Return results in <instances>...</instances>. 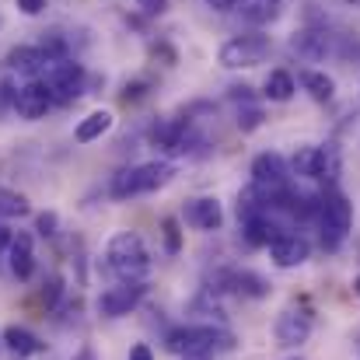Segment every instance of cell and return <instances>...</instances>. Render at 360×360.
<instances>
[{
	"label": "cell",
	"mask_w": 360,
	"mask_h": 360,
	"mask_svg": "<svg viewBox=\"0 0 360 360\" xmlns=\"http://www.w3.org/2000/svg\"><path fill=\"white\" fill-rule=\"evenodd\" d=\"M231 98H241V102H248V98H252V88H248V84H235V88H231Z\"/></svg>",
	"instance_id": "836d02e7"
},
{
	"label": "cell",
	"mask_w": 360,
	"mask_h": 360,
	"mask_svg": "<svg viewBox=\"0 0 360 360\" xmlns=\"http://www.w3.org/2000/svg\"><path fill=\"white\" fill-rule=\"evenodd\" d=\"M161 235H165V248H168L172 255L182 252V231H179V221H175V217H165V221H161Z\"/></svg>",
	"instance_id": "d4e9b609"
},
{
	"label": "cell",
	"mask_w": 360,
	"mask_h": 360,
	"mask_svg": "<svg viewBox=\"0 0 360 360\" xmlns=\"http://www.w3.org/2000/svg\"><path fill=\"white\" fill-rule=\"evenodd\" d=\"M14 95H18L14 84H11V81H0V105H11V109H14Z\"/></svg>",
	"instance_id": "4dcf8cb0"
},
{
	"label": "cell",
	"mask_w": 360,
	"mask_h": 360,
	"mask_svg": "<svg viewBox=\"0 0 360 360\" xmlns=\"http://www.w3.org/2000/svg\"><path fill=\"white\" fill-rule=\"evenodd\" d=\"M14 4H18V11L28 14V18H35V14L46 11V0H14Z\"/></svg>",
	"instance_id": "f1b7e54d"
},
{
	"label": "cell",
	"mask_w": 360,
	"mask_h": 360,
	"mask_svg": "<svg viewBox=\"0 0 360 360\" xmlns=\"http://www.w3.org/2000/svg\"><path fill=\"white\" fill-rule=\"evenodd\" d=\"M259 126H262V109L248 105V109H241L238 112V129L241 133H252V129H259Z\"/></svg>",
	"instance_id": "4316f807"
},
{
	"label": "cell",
	"mask_w": 360,
	"mask_h": 360,
	"mask_svg": "<svg viewBox=\"0 0 360 360\" xmlns=\"http://www.w3.org/2000/svg\"><path fill=\"white\" fill-rule=\"evenodd\" d=\"M290 360H301V357H290Z\"/></svg>",
	"instance_id": "74e56055"
},
{
	"label": "cell",
	"mask_w": 360,
	"mask_h": 360,
	"mask_svg": "<svg viewBox=\"0 0 360 360\" xmlns=\"http://www.w3.org/2000/svg\"><path fill=\"white\" fill-rule=\"evenodd\" d=\"M7 255H11V273L18 280H32V273H35V252H32V235L28 231H18L11 238Z\"/></svg>",
	"instance_id": "2e32d148"
},
{
	"label": "cell",
	"mask_w": 360,
	"mask_h": 360,
	"mask_svg": "<svg viewBox=\"0 0 360 360\" xmlns=\"http://www.w3.org/2000/svg\"><path fill=\"white\" fill-rule=\"evenodd\" d=\"M105 266L120 280H143L150 273V252L136 231H120L105 245Z\"/></svg>",
	"instance_id": "6da1fadb"
},
{
	"label": "cell",
	"mask_w": 360,
	"mask_h": 360,
	"mask_svg": "<svg viewBox=\"0 0 360 360\" xmlns=\"http://www.w3.org/2000/svg\"><path fill=\"white\" fill-rule=\"evenodd\" d=\"M11 238H14V231L0 221V252H4V248H11Z\"/></svg>",
	"instance_id": "d6a6232c"
},
{
	"label": "cell",
	"mask_w": 360,
	"mask_h": 360,
	"mask_svg": "<svg viewBox=\"0 0 360 360\" xmlns=\"http://www.w3.org/2000/svg\"><path fill=\"white\" fill-rule=\"evenodd\" d=\"M32 207H28V200L21 196V193H14V189H0V221H14V217H25Z\"/></svg>",
	"instance_id": "7402d4cb"
},
{
	"label": "cell",
	"mask_w": 360,
	"mask_h": 360,
	"mask_svg": "<svg viewBox=\"0 0 360 360\" xmlns=\"http://www.w3.org/2000/svg\"><path fill=\"white\" fill-rule=\"evenodd\" d=\"M0 343H4V350H11L14 360H28L35 354H46V343L32 329H25V326H7L0 333Z\"/></svg>",
	"instance_id": "4fadbf2b"
},
{
	"label": "cell",
	"mask_w": 360,
	"mask_h": 360,
	"mask_svg": "<svg viewBox=\"0 0 360 360\" xmlns=\"http://www.w3.org/2000/svg\"><path fill=\"white\" fill-rule=\"evenodd\" d=\"M143 294H147V283L143 280H120L116 287H105L98 294L95 308H98L102 319H122V315H129L143 301Z\"/></svg>",
	"instance_id": "52a82bcc"
},
{
	"label": "cell",
	"mask_w": 360,
	"mask_h": 360,
	"mask_svg": "<svg viewBox=\"0 0 360 360\" xmlns=\"http://www.w3.org/2000/svg\"><path fill=\"white\" fill-rule=\"evenodd\" d=\"M70 360H98V357H95V350H91V347H81V350H77Z\"/></svg>",
	"instance_id": "d590c367"
},
{
	"label": "cell",
	"mask_w": 360,
	"mask_h": 360,
	"mask_svg": "<svg viewBox=\"0 0 360 360\" xmlns=\"http://www.w3.org/2000/svg\"><path fill=\"white\" fill-rule=\"evenodd\" d=\"M269 39L266 35H235V39H228L224 46H221V53H217V60H221V67H228V70H248V67H259L266 56H269Z\"/></svg>",
	"instance_id": "5b68a950"
},
{
	"label": "cell",
	"mask_w": 360,
	"mask_h": 360,
	"mask_svg": "<svg viewBox=\"0 0 360 360\" xmlns=\"http://www.w3.org/2000/svg\"><path fill=\"white\" fill-rule=\"evenodd\" d=\"M357 290H360V280H357Z\"/></svg>",
	"instance_id": "8d00e7d4"
},
{
	"label": "cell",
	"mask_w": 360,
	"mask_h": 360,
	"mask_svg": "<svg viewBox=\"0 0 360 360\" xmlns=\"http://www.w3.org/2000/svg\"><path fill=\"white\" fill-rule=\"evenodd\" d=\"M235 7L241 11V18L252 21V25H269V21H276L280 11H283L280 0H238Z\"/></svg>",
	"instance_id": "ac0fdd59"
},
{
	"label": "cell",
	"mask_w": 360,
	"mask_h": 360,
	"mask_svg": "<svg viewBox=\"0 0 360 360\" xmlns=\"http://www.w3.org/2000/svg\"><path fill=\"white\" fill-rule=\"evenodd\" d=\"M186 224H193L196 231H217L224 224V210L214 196H196L186 203Z\"/></svg>",
	"instance_id": "8fae6325"
},
{
	"label": "cell",
	"mask_w": 360,
	"mask_h": 360,
	"mask_svg": "<svg viewBox=\"0 0 360 360\" xmlns=\"http://www.w3.org/2000/svg\"><path fill=\"white\" fill-rule=\"evenodd\" d=\"M207 4H210L214 11H235V4H238V0H207Z\"/></svg>",
	"instance_id": "e575fe53"
},
{
	"label": "cell",
	"mask_w": 360,
	"mask_h": 360,
	"mask_svg": "<svg viewBox=\"0 0 360 360\" xmlns=\"http://www.w3.org/2000/svg\"><path fill=\"white\" fill-rule=\"evenodd\" d=\"M290 49H294L301 60L319 63V60H326V53H329V35L319 32V28H301V32L290 35Z\"/></svg>",
	"instance_id": "5bb4252c"
},
{
	"label": "cell",
	"mask_w": 360,
	"mask_h": 360,
	"mask_svg": "<svg viewBox=\"0 0 360 360\" xmlns=\"http://www.w3.org/2000/svg\"><path fill=\"white\" fill-rule=\"evenodd\" d=\"M252 186L262 189L266 196L283 193V186H287V161H283V154L262 150V154L252 161Z\"/></svg>",
	"instance_id": "ba28073f"
},
{
	"label": "cell",
	"mask_w": 360,
	"mask_h": 360,
	"mask_svg": "<svg viewBox=\"0 0 360 360\" xmlns=\"http://www.w3.org/2000/svg\"><path fill=\"white\" fill-rule=\"evenodd\" d=\"M129 360H154V354H150L147 343H136V347L129 350Z\"/></svg>",
	"instance_id": "1f68e13d"
},
{
	"label": "cell",
	"mask_w": 360,
	"mask_h": 360,
	"mask_svg": "<svg viewBox=\"0 0 360 360\" xmlns=\"http://www.w3.org/2000/svg\"><path fill=\"white\" fill-rule=\"evenodd\" d=\"M266 91V98L269 102H290L294 98V91H297V84H294V77L287 74V70H273L269 77H266V84H262Z\"/></svg>",
	"instance_id": "44dd1931"
},
{
	"label": "cell",
	"mask_w": 360,
	"mask_h": 360,
	"mask_svg": "<svg viewBox=\"0 0 360 360\" xmlns=\"http://www.w3.org/2000/svg\"><path fill=\"white\" fill-rule=\"evenodd\" d=\"M147 95H150V81H129L120 91V102L122 105H136V102H143Z\"/></svg>",
	"instance_id": "484cf974"
},
{
	"label": "cell",
	"mask_w": 360,
	"mask_h": 360,
	"mask_svg": "<svg viewBox=\"0 0 360 360\" xmlns=\"http://www.w3.org/2000/svg\"><path fill=\"white\" fill-rule=\"evenodd\" d=\"M7 67L25 74V77H32V81H39L49 70V60L39 53V46H18V49L7 53Z\"/></svg>",
	"instance_id": "9a60e30c"
},
{
	"label": "cell",
	"mask_w": 360,
	"mask_h": 360,
	"mask_svg": "<svg viewBox=\"0 0 360 360\" xmlns=\"http://www.w3.org/2000/svg\"><path fill=\"white\" fill-rule=\"evenodd\" d=\"M136 4H140V11H143V14H150V18H154V14H161V11L168 7V0H136Z\"/></svg>",
	"instance_id": "f546056e"
},
{
	"label": "cell",
	"mask_w": 360,
	"mask_h": 360,
	"mask_svg": "<svg viewBox=\"0 0 360 360\" xmlns=\"http://www.w3.org/2000/svg\"><path fill=\"white\" fill-rule=\"evenodd\" d=\"M308 255H311V245L297 235H280L276 241H269V259L280 269H294V266L308 262Z\"/></svg>",
	"instance_id": "7c38bea8"
},
{
	"label": "cell",
	"mask_w": 360,
	"mask_h": 360,
	"mask_svg": "<svg viewBox=\"0 0 360 360\" xmlns=\"http://www.w3.org/2000/svg\"><path fill=\"white\" fill-rule=\"evenodd\" d=\"M39 53L49 60V63H56V60H67V53H70V46H67V39L60 35V32H49L42 42H39Z\"/></svg>",
	"instance_id": "603a6c76"
},
{
	"label": "cell",
	"mask_w": 360,
	"mask_h": 360,
	"mask_svg": "<svg viewBox=\"0 0 360 360\" xmlns=\"http://www.w3.org/2000/svg\"><path fill=\"white\" fill-rule=\"evenodd\" d=\"M42 84H46V91H49V98L53 102H60V105H70L74 98H81L84 95V67L77 63V60H56V63H49V70L42 74Z\"/></svg>",
	"instance_id": "3957f363"
},
{
	"label": "cell",
	"mask_w": 360,
	"mask_h": 360,
	"mask_svg": "<svg viewBox=\"0 0 360 360\" xmlns=\"http://www.w3.org/2000/svg\"><path fill=\"white\" fill-rule=\"evenodd\" d=\"M290 168H294L297 179H326V182H333L340 175V154H336V147L304 143V147H297Z\"/></svg>",
	"instance_id": "8992f818"
},
{
	"label": "cell",
	"mask_w": 360,
	"mask_h": 360,
	"mask_svg": "<svg viewBox=\"0 0 360 360\" xmlns=\"http://www.w3.org/2000/svg\"><path fill=\"white\" fill-rule=\"evenodd\" d=\"M56 224H60V217H56L53 210H46V214L35 217V231H39L42 238H53V235H56Z\"/></svg>",
	"instance_id": "83f0119b"
},
{
	"label": "cell",
	"mask_w": 360,
	"mask_h": 360,
	"mask_svg": "<svg viewBox=\"0 0 360 360\" xmlns=\"http://www.w3.org/2000/svg\"><path fill=\"white\" fill-rule=\"evenodd\" d=\"M175 179V165L172 161H147V165H133L112 175V200H129V196H143V193H158L161 186H168Z\"/></svg>",
	"instance_id": "7a4b0ae2"
},
{
	"label": "cell",
	"mask_w": 360,
	"mask_h": 360,
	"mask_svg": "<svg viewBox=\"0 0 360 360\" xmlns=\"http://www.w3.org/2000/svg\"><path fill=\"white\" fill-rule=\"evenodd\" d=\"M241 228H245V241H248V245H269V241H276L283 235V231L269 221V214L248 217V221H241Z\"/></svg>",
	"instance_id": "d6986e66"
},
{
	"label": "cell",
	"mask_w": 360,
	"mask_h": 360,
	"mask_svg": "<svg viewBox=\"0 0 360 360\" xmlns=\"http://www.w3.org/2000/svg\"><path fill=\"white\" fill-rule=\"evenodd\" d=\"M49 109H53V98H49V91H46L42 81H28L25 88H18V95H14V112H18L21 120L35 122V120H42Z\"/></svg>",
	"instance_id": "30bf717a"
},
{
	"label": "cell",
	"mask_w": 360,
	"mask_h": 360,
	"mask_svg": "<svg viewBox=\"0 0 360 360\" xmlns=\"http://www.w3.org/2000/svg\"><path fill=\"white\" fill-rule=\"evenodd\" d=\"M319 228H322V241L329 248H336L340 241L350 235V228H354V207H350V200L343 193H333V196H326L319 203Z\"/></svg>",
	"instance_id": "277c9868"
},
{
	"label": "cell",
	"mask_w": 360,
	"mask_h": 360,
	"mask_svg": "<svg viewBox=\"0 0 360 360\" xmlns=\"http://www.w3.org/2000/svg\"><path fill=\"white\" fill-rule=\"evenodd\" d=\"M354 4H360V0H354Z\"/></svg>",
	"instance_id": "ab89813d"
},
{
	"label": "cell",
	"mask_w": 360,
	"mask_h": 360,
	"mask_svg": "<svg viewBox=\"0 0 360 360\" xmlns=\"http://www.w3.org/2000/svg\"><path fill=\"white\" fill-rule=\"evenodd\" d=\"M63 297V276H49L46 283H42V290H39V301L46 304V308H56V301Z\"/></svg>",
	"instance_id": "cb8c5ba5"
},
{
	"label": "cell",
	"mask_w": 360,
	"mask_h": 360,
	"mask_svg": "<svg viewBox=\"0 0 360 360\" xmlns=\"http://www.w3.org/2000/svg\"><path fill=\"white\" fill-rule=\"evenodd\" d=\"M311 329H315V319L308 308H287V311H280L273 333H276L280 347H301V343H308Z\"/></svg>",
	"instance_id": "9c48e42d"
},
{
	"label": "cell",
	"mask_w": 360,
	"mask_h": 360,
	"mask_svg": "<svg viewBox=\"0 0 360 360\" xmlns=\"http://www.w3.org/2000/svg\"><path fill=\"white\" fill-rule=\"evenodd\" d=\"M0 350H4V343H0Z\"/></svg>",
	"instance_id": "f35d334b"
},
{
	"label": "cell",
	"mask_w": 360,
	"mask_h": 360,
	"mask_svg": "<svg viewBox=\"0 0 360 360\" xmlns=\"http://www.w3.org/2000/svg\"><path fill=\"white\" fill-rule=\"evenodd\" d=\"M301 84L315 102H333V95H336V81L326 70H301Z\"/></svg>",
	"instance_id": "ffe728a7"
},
{
	"label": "cell",
	"mask_w": 360,
	"mask_h": 360,
	"mask_svg": "<svg viewBox=\"0 0 360 360\" xmlns=\"http://www.w3.org/2000/svg\"><path fill=\"white\" fill-rule=\"evenodd\" d=\"M109 129H112V112H105V109H95V112H88L84 120L77 122V129H74V140H77V143H95V140H102Z\"/></svg>",
	"instance_id": "e0dca14e"
}]
</instances>
